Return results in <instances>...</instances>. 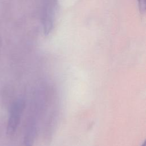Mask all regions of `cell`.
Returning <instances> with one entry per match:
<instances>
[{"label":"cell","instance_id":"1","mask_svg":"<svg viewBox=\"0 0 146 146\" xmlns=\"http://www.w3.org/2000/svg\"><path fill=\"white\" fill-rule=\"evenodd\" d=\"M24 108L25 103L22 100H17L13 105L7 128V133L9 135H13L16 131L19 124Z\"/></svg>","mask_w":146,"mask_h":146},{"label":"cell","instance_id":"2","mask_svg":"<svg viewBox=\"0 0 146 146\" xmlns=\"http://www.w3.org/2000/svg\"><path fill=\"white\" fill-rule=\"evenodd\" d=\"M139 10L141 13H144L145 10V0H138Z\"/></svg>","mask_w":146,"mask_h":146},{"label":"cell","instance_id":"3","mask_svg":"<svg viewBox=\"0 0 146 146\" xmlns=\"http://www.w3.org/2000/svg\"><path fill=\"white\" fill-rule=\"evenodd\" d=\"M141 146H145V142L142 144V145Z\"/></svg>","mask_w":146,"mask_h":146}]
</instances>
